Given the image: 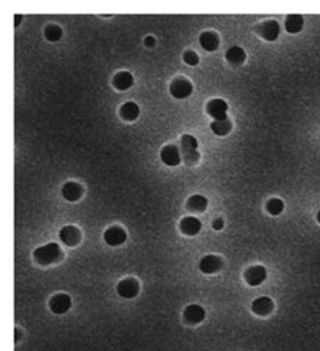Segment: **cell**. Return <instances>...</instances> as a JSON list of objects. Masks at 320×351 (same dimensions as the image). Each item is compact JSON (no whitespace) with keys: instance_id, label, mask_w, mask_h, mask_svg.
I'll return each instance as SVG.
<instances>
[{"instance_id":"cell-1","label":"cell","mask_w":320,"mask_h":351,"mask_svg":"<svg viewBox=\"0 0 320 351\" xmlns=\"http://www.w3.org/2000/svg\"><path fill=\"white\" fill-rule=\"evenodd\" d=\"M61 255H62L61 248L56 244H47V245H43L34 251V260L42 266H47V264L55 263L56 260L61 258Z\"/></svg>"},{"instance_id":"cell-2","label":"cell","mask_w":320,"mask_h":351,"mask_svg":"<svg viewBox=\"0 0 320 351\" xmlns=\"http://www.w3.org/2000/svg\"><path fill=\"white\" fill-rule=\"evenodd\" d=\"M182 152L184 162L189 165H193L199 161V152H198V142L192 135H183L182 136Z\"/></svg>"},{"instance_id":"cell-3","label":"cell","mask_w":320,"mask_h":351,"mask_svg":"<svg viewBox=\"0 0 320 351\" xmlns=\"http://www.w3.org/2000/svg\"><path fill=\"white\" fill-rule=\"evenodd\" d=\"M257 34L261 36L264 40L267 42H274L277 37H279V33H280V25L277 21L274 19H269V21H264L261 24L257 25L255 28Z\"/></svg>"},{"instance_id":"cell-4","label":"cell","mask_w":320,"mask_h":351,"mask_svg":"<svg viewBox=\"0 0 320 351\" xmlns=\"http://www.w3.org/2000/svg\"><path fill=\"white\" fill-rule=\"evenodd\" d=\"M192 83L187 78L179 77L176 80H173V83L170 84V93L176 98V99H184L187 96H190L192 93Z\"/></svg>"},{"instance_id":"cell-5","label":"cell","mask_w":320,"mask_h":351,"mask_svg":"<svg viewBox=\"0 0 320 351\" xmlns=\"http://www.w3.org/2000/svg\"><path fill=\"white\" fill-rule=\"evenodd\" d=\"M228 103L223 99H211L207 103V112L210 117L214 118V121H220V120H228Z\"/></svg>"},{"instance_id":"cell-6","label":"cell","mask_w":320,"mask_h":351,"mask_svg":"<svg viewBox=\"0 0 320 351\" xmlns=\"http://www.w3.org/2000/svg\"><path fill=\"white\" fill-rule=\"evenodd\" d=\"M103 239H105V242H106L108 245L115 247V245H121V244L126 242L127 233H126V230H124L123 227H120V226H112V227H109V229L105 230Z\"/></svg>"},{"instance_id":"cell-7","label":"cell","mask_w":320,"mask_h":351,"mask_svg":"<svg viewBox=\"0 0 320 351\" xmlns=\"http://www.w3.org/2000/svg\"><path fill=\"white\" fill-rule=\"evenodd\" d=\"M223 267V260L219 255H205L199 261V270L205 275L217 273Z\"/></svg>"},{"instance_id":"cell-8","label":"cell","mask_w":320,"mask_h":351,"mask_svg":"<svg viewBox=\"0 0 320 351\" xmlns=\"http://www.w3.org/2000/svg\"><path fill=\"white\" fill-rule=\"evenodd\" d=\"M117 292L123 298H135L139 294V282L133 278H127L118 283Z\"/></svg>"},{"instance_id":"cell-9","label":"cell","mask_w":320,"mask_h":351,"mask_svg":"<svg viewBox=\"0 0 320 351\" xmlns=\"http://www.w3.org/2000/svg\"><path fill=\"white\" fill-rule=\"evenodd\" d=\"M49 305H50V310L55 314H64L71 307V298L67 294H56L55 297L50 298Z\"/></svg>"},{"instance_id":"cell-10","label":"cell","mask_w":320,"mask_h":351,"mask_svg":"<svg viewBox=\"0 0 320 351\" xmlns=\"http://www.w3.org/2000/svg\"><path fill=\"white\" fill-rule=\"evenodd\" d=\"M267 278V272L263 266H252L245 272V281L249 286H258Z\"/></svg>"},{"instance_id":"cell-11","label":"cell","mask_w":320,"mask_h":351,"mask_svg":"<svg viewBox=\"0 0 320 351\" xmlns=\"http://www.w3.org/2000/svg\"><path fill=\"white\" fill-rule=\"evenodd\" d=\"M161 159L164 164H167L170 167H176L180 164L182 156H180L179 149L174 145H167L161 149Z\"/></svg>"},{"instance_id":"cell-12","label":"cell","mask_w":320,"mask_h":351,"mask_svg":"<svg viewBox=\"0 0 320 351\" xmlns=\"http://www.w3.org/2000/svg\"><path fill=\"white\" fill-rule=\"evenodd\" d=\"M183 316H184L187 323L198 325V323H201L205 319V310L201 305H198V304H190V305H187L184 308Z\"/></svg>"},{"instance_id":"cell-13","label":"cell","mask_w":320,"mask_h":351,"mask_svg":"<svg viewBox=\"0 0 320 351\" xmlns=\"http://www.w3.org/2000/svg\"><path fill=\"white\" fill-rule=\"evenodd\" d=\"M59 239L68 245V247H76L81 239L80 230L74 226H65L61 232H59Z\"/></svg>"},{"instance_id":"cell-14","label":"cell","mask_w":320,"mask_h":351,"mask_svg":"<svg viewBox=\"0 0 320 351\" xmlns=\"http://www.w3.org/2000/svg\"><path fill=\"white\" fill-rule=\"evenodd\" d=\"M202 224L196 217H184L180 221V230L187 236H195L199 233Z\"/></svg>"},{"instance_id":"cell-15","label":"cell","mask_w":320,"mask_h":351,"mask_svg":"<svg viewBox=\"0 0 320 351\" xmlns=\"http://www.w3.org/2000/svg\"><path fill=\"white\" fill-rule=\"evenodd\" d=\"M273 307H274V304L269 297H260L252 302L251 310L258 316H267L269 313H272Z\"/></svg>"},{"instance_id":"cell-16","label":"cell","mask_w":320,"mask_h":351,"mask_svg":"<svg viewBox=\"0 0 320 351\" xmlns=\"http://www.w3.org/2000/svg\"><path fill=\"white\" fill-rule=\"evenodd\" d=\"M199 43L207 52H214V50H217V48L220 45V39L214 31H205L199 36Z\"/></svg>"},{"instance_id":"cell-17","label":"cell","mask_w":320,"mask_h":351,"mask_svg":"<svg viewBox=\"0 0 320 351\" xmlns=\"http://www.w3.org/2000/svg\"><path fill=\"white\" fill-rule=\"evenodd\" d=\"M62 195L67 201H79L83 195V188L81 185L76 183V182H67L64 186H62Z\"/></svg>"},{"instance_id":"cell-18","label":"cell","mask_w":320,"mask_h":351,"mask_svg":"<svg viewBox=\"0 0 320 351\" xmlns=\"http://www.w3.org/2000/svg\"><path fill=\"white\" fill-rule=\"evenodd\" d=\"M133 75L129 72V71H120L114 75V80H112V84L115 89L118 90H127L133 86Z\"/></svg>"},{"instance_id":"cell-19","label":"cell","mask_w":320,"mask_h":351,"mask_svg":"<svg viewBox=\"0 0 320 351\" xmlns=\"http://www.w3.org/2000/svg\"><path fill=\"white\" fill-rule=\"evenodd\" d=\"M303 27H304V18H303L301 15L294 13V15H288V16H286V19H285V28H286L288 33L297 34V33H300V31L303 30Z\"/></svg>"},{"instance_id":"cell-20","label":"cell","mask_w":320,"mask_h":351,"mask_svg":"<svg viewBox=\"0 0 320 351\" xmlns=\"http://www.w3.org/2000/svg\"><path fill=\"white\" fill-rule=\"evenodd\" d=\"M140 114V109L137 106V103L135 102H126L121 108H120V115L124 121H135Z\"/></svg>"},{"instance_id":"cell-21","label":"cell","mask_w":320,"mask_h":351,"mask_svg":"<svg viewBox=\"0 0 320 351\" xmlns=\"http://www.w3.org/2000/svg\"><path fill=\"white\" fill-rule=\"evenodd\" d=\"M207 205H208V201L202 195H193L186 202L187 210L192 211V212H204L205 208H207Z\"/></svg>"},{"instance_id":"cell-22","label":"cell","mask_w":320,"mask_h":351,"mask_svg":"<svg viewBox=\"0 0 320 351\" xmlns=\"http://www.w3.org/2000/svg\"><path fill=\"white\" fill-rule=\"evenodd\" d=\"M245 58H246V53H245V50H243L242 48H239V46H232V48L228 49V52H226V59H228L230 64H233V65H239V64H242V62L245 61Z\"/></svg>"},{"instance_id":"cell-23","label":"cell","mask_w":320,"mask_h":351,"mask_svg":"<svg viewBox=\"0 0 320 351\" xmlns=\"http://www.w3.org/2000/svg\"><path fill=\"white\" fill-rule=\"evenodd\" d=\"M211 130L217 136H226L232 130V123L230 120H220V121H213L211 123Z\"/></svg>"},{"instance_id":"cell-24","label":"cell","mask_w":320,"mask_h":351,"mask_svg":"<svg viewBox=\"0 0 320 351\" xmlns=\"http://www.w3.org/2000/svg\"><path fill=\"white\" fill-rule=\"evenodd\" d=\"M283 207H285V204H283V201L279 200V198H272V200L266 204V210H267L269 214H272V215H279V214L283 211Z\"/></svg>"},{"instance_id":"cell-25","label":"cell","mask_w":320,"mask_h":351,"mask_svg":"<svg viewBox=\"0 0 320 351\" xmlns=\"http://www.w3.org/2000/svg\"><path fill=\"white\" fill-rule=\"evenodd\" d=\"M45 37L49 40V42H58L61 37H62V30L55 25V24H50L45 28Z\"/></svg>"},{"instance_id":"cell-26","label":"cell","mask_w":320,"mask_h":351,"mask_svg":"<svg viewBox=\"0 0 320 351\" xmlns=\"http://www.w3.org/2000/svg\"><path fill=\"white\" fill-rule=\"evenodd\" d=\"M183 61L187 64V65H196L198 62H199V58H198V55L195 53V52H192V50H187V52H184V55H183Z\"/></svg>"},{"instance_id":"cell-27","label":"cell","mask_w":320,"mask_h":351,"mask_svg":"<svg viewBox=\"0 0 320 351\" xmlns=\"http://www.w3.org/2000/svg\"><path fill=\"white\" fill-rule=\"evenodd\" d=\"M223 226H225L223 218H216V220L213 221V229H214V230H222Z\"/></svg>"},{"instance_id":"cell-28","label":"cell","mask_w":320,"mask_h":351,"mask_svg":"<svg viewBox=\"0 0 320 351\" xmlns=\"http://www.w3.org/2000/svg\"><path fill=\"white\" fill-rule=\"evenodd\" d=\"M145 45H146L148 48H154V46H155V39L151 37V36L146 37V39H145Z\"/></svg>"},{"instance_id":"cell-29","label":"cell","mask_w":320,"mask_h":351,"mask_svg":"<svg viewBox=\"0 0 320 351\" xmlns=\"http://www.w3.org/2000/svg\"><path fill=\"white\" fill-rule=\"evenodd\" d=\"M21 19H22V16H21V15H15V21H16V22H15V25H18V24L21 22Z\"/></svg>"},{"instance_id":"cell-30","label":"cell","mask_w":320,"mask_h":351,"mask_svg":"<svg viewBox=\"0 0 320 351\" xmlns=\"http://www.w3.org/2000/svg\"><path fill=\"white\" fill-rule=\"evenodd\" d=\"M318 221L320 223V210H319V212H318Z\"/></svg>"}]
</instances>
